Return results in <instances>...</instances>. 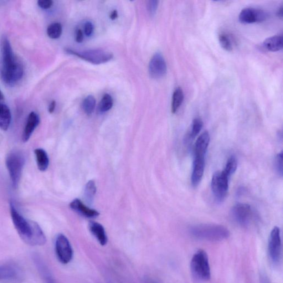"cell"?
I'll return each mask as SVG.
<instances>
[{"label": "cell", "mask_w": 283, "mask_h": 283, "mask_svg": "<svg viewBox=\"0 0 283 283\" xmlns=\"http://www.w3.org/2000/svg\"><path fill=\"white\" fill-rule=\"evenodd\" d=\"M10 212L14 228L25 244L42 246L47 243V238L39 225L34 221L25 219L13 203L10 204Z\"/></svg>", "instance_id": "6da1fadb"}, {"label": "cell", "mask_w": 283, "mask_h": 283, "mask_svg": "<svg viewBox=\"0 0 283 283\" xmlns=\"http://www.w3.org/2000/svg\"><path fill=\"white\" fill-rule=\"evenodd\" d=\"M1 51L2 80L6 84L13 85L22 78L24 70L23 66L15 56L11 44L6 36H3L2 38Z\"/></svg>", "instance_id": "7a4b0ae2"}, {"label": "cell", "mask_w": 283, "mask_h": 283, "mask_svg": "<svg viewBox=\"0 0 283 283\" xmlns=\"http://www.w3.org/2000/svg\"><path fill=\"white\" fill-rule=\"evenodd\" d=\"M190 233L195 239L211 242L223 241L230 236V231L225 226L214 224L195 225L190 228Z\"/></svg>", "instance_id": "3957f363"}, {"label": "cell", "mask_w": 283, "mask_h": 283, "mask_svg": "<svg viewBox=\"0 0 283 283\" xmlns=\"http://www.w3.org/2000/svg\"><path fill=\"white\" fill-rule=\"evenodd\" d=\"M190 269L194 279L199 282H207L211 279L208 256L205 251L200 250L193 256Z\"/></svg>", "instance_id": "277c9868"}, {"label": "cell", "mask_w": 283, "mask_h": 283, "mask_svg": "<svg viewBox=\"0 0 283 283\" xmlns=\"http://www.w3.org/2000/svg\"><path fill=\"white\" fill-rule=\"evenodd\" d=\"M25 158L23 154L19 151L10 152L6 157V167L14 189L17 188L21 178Z\"/></svg>", "instance_id": "5b68a950"}, {"label": "cell", "mask_w": 283, "mask_h": 283, "mask_svg": "<svg viewBox=\"0 0 283 283\" xmlns=\"http://www.w3.org/2000/svg\"><path fill=\"white\" fill-rule=\"evenodd\" d=\"M65 51L68 54L78 56L80 59L94 64L107 63L114 57V55L109 51L99 49L76 51L66 48Z\"/></svg>", "instance_id": "8992f818"}, {"label": "cell", "mask_w": 283, "mask_h": 283, "mask_svg": "<svg viewBox=\"0 0 283 283\" xmlns=\"http://www.w3.org/2000/svg\"><path fill=\"white\" fill-rule=\"evenodd\" d=\"M55 251L56 256L61 264H68L73 258V248L68 238L63 234H59L56 237Z\"/></svg>", "instance_id": "52a82bcc"}, {"label": "cell", "mask_w": 283, "mask_h": 283, "mask_svg": "<svg viewBox=\"0 0 283 283\" xmlns=\"http://www.w3.org/2000/svg\"><path fill=\"white\" fill-rule=\"evenodd\" d=\"M268 251L271 261L275 265H279L282 260V246L281 230L279 227H275L271 231Z\"/></svg>", "instance_id": "ba28073f"}, {"label": "cell", "mask_w": 283, "mask_h": 283, "mask_svg": "<svg viewBox=\"0 0 283 283\" xmlns=\"http://www.w3.org/2000/svg\"><path fill=\"white\" fill-rule=\"evenodd\" d=\"M229 177L223 171L216 172L212 178V188L215 198L222 202L229 190Z\"/></svg>", "instance_id": "9c48e42d"}, {"label": "cell", "mask_w": 283, "mask_h": 283, "mask_svg": "<svg viewBox=\"0 0 283 283\" xmlns=\"http://www.w3.org/2000/svg\"><path fill=\"white\" fill-rule=\"evenodd\" d=\"M167 66L165 59L161 53L154 54L148 65L149 74L153 79L163 78L167 74Z\"/></svg>", "instance_id": "30bf717a"}, {"label": "cell", "mask_w": 283, "mask_h": 283, "mask_svg": "<svg viewBox=\"0 0 283 283\" xmlns=\"http://www.w3.org/2000/svg\"><path fill=\"white\" fill-rule=\"evenodd\" d=\"M233 219L242 226H248L254 217L253 211L251 206L246 204H238L232 210Z\"/></svg>", "instance_id": "8fae6325"}, {"label": "cell", "mask_w": 283, "mask_h": 283, "mask_svg": "<svg viewBox=\"0 0 283 283\" xmlns=\"http://www.w3.org/2000/svg\"><path fill=\"white\" fill-rule=\"evenodd\" d=\"M23 279V273L14 265L0 266V282L18 283Z\"/></svg>", "instance_id": "7c38bea8"}, {"label": "cell", "mask_w": 283, "mask_h": 283, "mask_svg": "<svg viewBox=\"0 0 283 283\" xmlns=\"http://www.w3.org/2000/svg\"><path fill=\"white\" fill-rule=\"evenodd\" d=\"M267 14L263 10L246 8L242 10L239 15V20L244 24H252L265 21Z\"/></svg>", "instance_id": "4fadbf2b"}, {"label": "cell", "mask_w": 283, "mask_h": 283, "mask_svg": "<svg viewBox=\"0 0 283 283\" xmlns=\"http://www.w3.org/2000/svg\"><path fill=\"white\" fill-rule=\"evenodd\" d=\"M39 122V116L34 112H30L22 134V140L23 143L27 142L29 140Z\"/></svg>", "instance_id": "5bb4252c"}, {"label": "cell", "mask_w": 283, "mask_h": 283, "mask_svg": "<svg viewBox=\"0 0 283 283\" xmlns=\"http://www.w3.org/2000/svg\"><path fill=\"white\" fill-rule=\"evenodd\" d=\"M69 206L72 210L86 218H94L100 215L97 211L86 207L80 200L78 199L72 201Z\"/></svg>", "instance_id": "9a60e30c"}, {"label": "cell", "mask_w": 283, "mask_h": 283, "mask_svg": "<svg viewBox=\"0 0 283 283\" xmlns=\"http://www.w3.org/2000/svg\"><path fill=\"white\" fill-rule=\"evenodd\" d=\"M33 262L37 268L41 276L42 277L45 283H56L54 278L50 273L48 267L45 265L43 260L37 254L33 256Z\"/></svg>", "instance_id": "2e32d148"}, {"label": "cell", "mask_w": 283, "mask_h": 283, "mask_svg": "<svg viewBox=\"0 0 283 283\" xmlns=\"http://www.w3.org/2000/svg\"><path fill=\"white\" fill-rule=\"evenodd\" d=\"M210 143V135L207 131L201 135L195 143V157L205 158Z\"/></svg>", "instance_id": "e0dca14e"}, {"label": "cell", "mask_w": 283, "mask_h": 283, "mask_svg": "<svg viewBox=\"0 0 283 283\" xmlns=\"http://www.w3.org/2000/svg\"><path fill=\"white\" fill-rule=\"evenodd\" d=\"M205 169V158L195 157L192 183L194 187H197L202 181Z\"/></svg>", "instance_id": "ac0fdd59"}, {"label": "cell", "mask_w": 283, "mask_h": 283, "mask_svg": "<svg viewBox=\"0 0 283 283\" xmlns=\"http://www.w3.org/2000/svg\"><path fill=\"white\" fill-rule=\"evenodd\" d=\"M89 230L102 246L107 245L108 238L104 226L98 223L92 221L89 224Z\"/></svg>", "instance_id": "d6986e66"}, {"label": "cell", "mask_w": 283, "mask_h": 283, "mask_svg": "<svg viewBox=\"0 0 283 283\" xmlns=\"http://www.w3.org/2000/svg\"><path fill=\"white\" fill-rule=\"evenodd\" d=\"M12 116L9 107L0 103V128L7 131L11 124Z\"/></svg>", "instance_id": "ffe728a7"}, {"label": "cell", "mask_w": 283, "mask_h": 283, "mask_svg": "<svg viewBox=\"0 0 283 283\" xmlns=\"http://www.w3.org/2000/svg\"><path fill=\"white\" fill-rule=\"evenodd\" d=\"M283 40L282 35H276L267 38L263 43L264 48L267 50L275 52L283 48Z\"/></svg>", "instance_id": "44dd1931"}, {"label": "cell", "mask_w": 283, "mask_h": 283, "mask_svg": "<svg viewBox=\"0 0 283 283\" xmlns=\"http://www.w3.org/2000/svg\"><path fill=\"white\" fill-rule=\"evenodd\" d=\"M34 154L39 171L41 172L47 171L49 164V159L47 152L42 148H37L34 150Z\"/></svg>", "instance_id": "7402d4cb"}, {"label": "cell", "mask_w": 283, "mask_h": 283, "mask_svg": "<svg viewBox=\"0 0 283 283\" xmlns=\"http://www.w3.org/2000/svg\"><path fill=\"white\" fill-rule=\"evenodd\" d=\"M184 100V92L181 87H177L173 92L171 110L173 114L176 113Z\"/></svg>", "instance_id": "603a6c76"}, {"label": "cell", "mask_w": 283, "mask_h": 283, "mask_svg": "<svg viewBox=\"0 0 283 283\" xmlns=\"http://www.w3.org/2000/svg\"><path fill=\"white\" fill-rule=\"evenodd\" d=\"M96 192L95 182L91 180L87 183L85 189V199L87 203L91 204L93 203Z\"/></svg>", "instance_id": "cb8c5ba5"}, {"label": "cell", "mask_w": 283, "mask_h": 283, "mask_svg": "<svg viewBox=\"0 0 283 283\" xmlns=\"http://www.w3.org/2000/svg\"><path fill=\"white\" fill-rule=\"evenodd\" d=\"M96 105L95 97L92 95L87 96L82 103V108L85 114L88 115L93 112Z\"/></svg>", "instance_id": "d4e9b609"}, {"label": "cell", "mask_w": 283, "mask_h": 283, "mask_svg": "<svg viewBox=\"0 0 283 283\" xmlns=\"http://www.w3.org/2000/svg\"><path fill=\"white\" fill-rule=\"evenodd\" d=\"M48 37L51 39H58L62 33V26L59 23L50 24L47 30Z\"/></svg>", "instance_id": "484cf974"}, {"label": "cell", "mask_w": 283, "mask_h": 283, "mask_svg": "<svg viewBox=\"0 0 283 283\" xmlns=\"http://www.w3.org/2000/svg\"><path fill=\"white\" fill-rule=\"evenodd\" d=\"M113 99L112 96L106 94L102 97L100 101L99 110L101 112H105L109 111L113 106Z\"/></svg>", "instance_id": "4316f807"}, {"label": "cell", "mask_w": 283, "mask_h": 283, "mask_svg": "<svg viewBox=\"0 0 283 283\" xmlns=\"http://www.w3.org/2000/svg\"><path fill=\"white\" fill-rule=\"evenodd\" d=\"M237 168H238V161L234 156H231L226 163L223 172L229 177L236 172Z\"/></svg>", "instance_id": "83f0119b"}, {"label": "cell", "mask_w": 283, "mask_h": 283, "mask_svg": "<svg viewBox=\"0 0 283 283\" xmlns=\"http://www.w3.org/2000/svg\"><path fill=\"white\" fill-rule=\"evenodd\" d=\"M219 40L221 47H222L225 50H227L228 51L233 50V45L232 41H231L228 35L225 33L220 34Z\"/></svg>", "instance_id": "f1b7e54d"}, {"label": "cell", "mask_w": 283, "mask_h": 283, "mask_svg": "<svg viewBox=\"0 0 283 283\" xmlns=\"http://www.w3.org/2000/svg\"><path fill=\"white\" fill-rule=\"evenodd\" d=\"M203 126V122L199 118H195L192 123L191 133L190 137L194 138L196 137L202 130Z\"/></svg>", "instance_id": "f546056e"}, {"label": "cell", "mask_w": 283, "mask_h": 283, "mask_svg": "<svg viewBox=\"0 0 283 283\" xmlns=\"http://www.w3.org/2000/svg\"><path fill=\"white\" fill-rule=\"evenodd\" d=\"M283 152L280 153L277 156L275 159V167L276 171L281 176H283Z\"/></svg>", "instance_id": "4dcf8cb0"}, {"label": "cell", "mask_w": 283, "mask_h": 283, "mask_svg": "<svg viewBox=\"0 0 283 283\" xmlns=\"http://www.w3.org/2000/svg\"><path fill=\"white\" fill-rule=\"evenodd\" d=\"M159 1H156V0H151V1H148L147 2V9L148 12L151 15L153 16L155 14L158 7Z\"/></svg>", "instance_id": "1f68e13d"}, {"label": "cell", "mask_w": 283, "mask_h": 283, "mask_svg": "<svg viewBox=\"0 0 283 283\" xmlns=\"http://www.w3.org/2000/svg\"><path fill=\"white\" fill-rule=\"evenodd\" d=\"M37 3L41 8L47 9L52 6L53 2L51 0H39Z\"/></svg>", "instance_id": "d6a6232c"}, {"label": "cell", "mask_w": 283, "mask_h": 283, "mask_svg": "<svg viewBox=\"0 0 283 283\" xmlns=\"http://www.w3.org/2000/svg\"><path fill=\"white\" fill-rule=\"evenodd\" d=\"M94 25L91 22H86L84 25V32L87 37H90L94 32Z\"/></svg>", "instance_id": "836d02e7"}, {"label": "cell", "mask_w": 283, "mask_h": 283, "mask_svg": "<svg viewBox=\"0 0 283 283\" xmlns=\"http://www.w3.org/2000/svg\"><path fill=\"white\" fill-rule=\"evenodd\" d=\"M84 39L83 33L80 29H78L76 30L75 33V40L78 43H81Z\"/></svg>", "instance_id": "e575fe53"}, {"label": "cell", "mask_w": 283, "mask_h": 283, "mask_svg": "<svg viewBox=\"0 0 283 283\" xmlns=\"http://www.w3.org/2000/svg\"><path fill=\"white\" fill-rule=\"evenodd\" d=\"M260 283H272L269 276L265 274H261L260 277Z\"/></svg>", "instance_id": "d590c367"}, {"label": "cell", "mask_w": 283, "mask_h": 283, "mask_svg": "<svg viewBox=\"0 0 283 283\" xmlns=\"http://www.w3.org/2000/svg\"><path fill=\"white\" fill-rule=\"evenodd\" d=\"M55 106H56L55 101H51L48 108V111L49 112V113H50V114H51V113H53L54 111V110L55 109Z\"/></svg>", "instance_id": "8d00e7d4"}, {"label": "cell", "mask_w": 283, "mask_h": 283, "mask_svg": "<svg viewBox=\"0 0 283 283\" xmlns=\"http://www.w3.org/2000/svg\"><path fill=\"white\" fill-rule=\"evenodd\" d=\"M110 17L112 20H115L118 17V12L116 10H114V11L111 12Z\"/></svg>", "instance_id": "74e56055"}, {"label": "cell", "mask_w": 283, "mask_h": 283, "mask_svg": "<svg viewBox=\"0 0 283 283\" xmlns=\"http://www.w3.org/2000/svg\"><path fill=\"white\" fill-rule=\"evenodd\" d=\"M277 14L278 17H280L281 18H283V6H281V7L278 9V11L277 12Z\"/></svg>", "instance_id": "f35d334b"}, {"label": "cell", "mask_w": 283, "mask_h": 283, "mask_svg": "<svg viewBox=\"0 0 283 283\" xmlns=\"http://www.w3.org/2000/svg\"><path fill=\"white\" fill-rule=\"evenodd\" d=\"M4 99V96L2 94V91L0 90V101L3 100Z\"/></svg>", "instance_id": "ab89813d"}]
</instances>
